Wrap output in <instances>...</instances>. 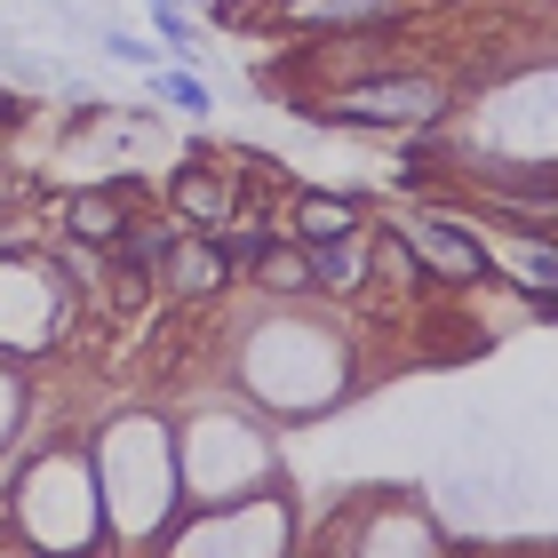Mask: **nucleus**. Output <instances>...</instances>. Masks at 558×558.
Here are the masks:
<instances>
[{"label": "nucleus", "mask_w": 558, "mask_h": 558, "mask_svg": "<svg viewBox=\"0 0 558 558\" xmlns=\"http://www.w3.org/2000/svg\"><path fill=\"white\" fill-rule=\"evenodd\" d=\"M454 105V88L439 72H399V64H375L343 88H319V96H295V112L327 120V129H430Z\"/></svg>", "instance_id": "f257e3e1"}, {"label": "nucleus", "mask_w": 558, "mask_h": 558, "mask_svg": "<svg viewBox=\"0 0 558 558\" xmlns=\"http://www.w3.org/2000/svg\"><path fill=\"white\" fill-rule=\"evenodd\" d=\"M399 240H408V256H415L430 279H447V288H478V279H495V256L463 232V223L415 216V223H399Z\"/></svg>", "instance_id": "f03ea898"}, {"label": "nucleus", "mask_w": 558, "mask_h": 558, "mask_svg": "<svg viewBox=\"0 0 558 558\" xmlns=\"http://www.w3.org/2000/svg\"><path fill=\"white\" fill-rule=\"evenodd\" d=\"M423 9V0H279V24L303 40H319V33H391V24H408Z\"/></svg>", "instance_id": "7ed1b4c3"}, {"label": "nucleus", "mask_w": 558, "mask_h": 558, "mask_svg": "<svg viewBox=\"0 0 558 558\" xmlns=\"http://www.w3.org/2000/svg\"><path fill=\"white\" fill-rule=\"evenodd\" d=\"M168 208L184 216V223H199V232H223L247 199H240V184H232V168L216 160V151H192L184 168L168 175Z\"/></svg>", "instance_id": "20e7f679"}, {"label": "nucleus", "mask_w": 558, "mask_h": 558, "mask_svg": "<svg viewBox=\"0 0 558 558\" xmlns=\"http://www.w3.org/2000/svg\"><path fill=\"white\" fill-rule=\"evenodd\" d=\"M312 279L327 295H360L367 279H375V240H367V223L360 232H336V240H312Z\"/></svg>", "instance_id": "39448f33"}, {"label": "nucleus", "mask_w": 558, "mask_h": 558, "mask_svg": "<svg viewBox=\"0 0 558 558\" xmlns=\"http://www.w3.org/2000/svg\"><path fill=\"white\" fill-rule=\"evenodd\" d=\"M168 295H184V303H199V295H216L223 288V279H232V271H223V256H216V240H175L168 247Z\"/></svg>", "instance_id": "423d86ee"}, {"label": "nucleus", "mask_w": 558, "mask_h": 558, "mask_svg": "<svg viewBox=\"0 0 558 558\" xmlns=\"http://www.w3.org/2000/svg\"><path fill=\"white\" fill-rule=\"evenodd\" d=\"M288 208H295V240L303 247L336 240V232H360V223H367V208H360V199H343V192H295Z\"/></svg>", "instance_id": "0eeeda50"}, {"label": "nucleus", "mask_w": 558, "mask_h": 558, "mask_svg": "<svg viewBox=\"0 0 558 558\" xmlns=\"http://www.w3.org/2000/svg\"><path fill=\"white\" fill-rule=\"evenodd\" d=\"M247 279H264L271 295H312V288H319V279H312V247H303V240H279V232H271V247L256 256V271H247Z\"/></svg>", "instance_id": "6e6552de"}, {"label": "nucleus", "mask_w": 558, "mask_h": 558, "mask_svg": "<svg viewBox=\"0 0 558 558\" xmlns=\"http://www.w3.org/2000/svg\"><path fill=\"white\" fill-rule=\"evenodd\" d=\"M175 240H184L175 223H136V216H129V232L112 240V256L129 264V271H168V247H175Z\"/></svg>", "instance_id": "1a4fd4ad"}, {"label": "nucleus", "mask_w": 558, "mask_h": 558, "mask_svg": "<svg viewBox=\"0 0 558 558\" xmlns=\"http://www.w3.org/2000/svg\"><path fill=\"white\" fill-rule=\"evenodd\" d=\"M120 199H136V192H120ZM120 199H105V192H88V199H72V240H120V232H129V208H120Z\"/></svg>", "instance_id": "9d476101"}, {"label": "nucleus", "mask_w": 558, "mask_h": 558, "mask_svg": "<svg viewBox=\"0 0 558 558\" xmlns=\"http://www.w3.org/2000/svg\"><path fill=\"white\" fill-rule=\"evenodd\" d=\"M208 240H216V256H223V271H232V279H247V271H256V256L271 247L264 223H223V232H208Z\"/></svg>", "instance_id": "9b49d317"}, {"label": "nucleus", "mask_w": 558, "mask_h": 558, "mask_svg": "<svg viewBox=\"0 0 558 558\" xmlns=\"http://www.w3.org/2000/svg\"><path fill=\"white\" fill-rule=\"evenodd\" d=\"M151 88H160V96H168V105H175V112H192V120H199V112H208V105H216V96H208V88H199V72H184V64H175V72H160V81H151Z\"/></svg>", "instance_id": "f8f14e48"}, {"label": "nucleus", "mask_w": 558, "mask_h": 558, "mask_svg": "<svg viewBox=\"0 0 558 558\" xmlns=\"http://www.w3.org/2000/svg\"><path fill=\"white\" fill-rule=\"evenodd\" d=\"M151 33H160V48H199V33H192V16H184V0H151Z\"/></svg>", "instance_id": "ddd939ff"}, {"label": "nucleus", "mask_w": 558, "mask_h": 558, "mask_svg": "<svg viewBox=\"0 0 558 558\" xmlns=\"http://www.w3.org/2000/svg\"><path fill=\"white\" fill-rule=\"evenodd\" d=\"M519 279H526V288H558V247H526V256H519Z\"/></svg>", "instance_id": "4468645a"}, {"label": "nucleus", "mask_w": 558, "mask_h": 558, "mask_svg": "<svg viewBox=\"0 0 558 558\" xmlns=\"http://www.w3.org/2000/svg\"><path fill=\"white\" fill-rule=\"evenodd\" d=\"M535 319H550V327H558V288H535Z\"/></svg>", "instance_id": "2eb2a0df"}, {"label": "nucleus", "mask_w": 558, "mask_h": 558, "mask_svg": "<svg viewBox=\"0 0 558 558\" xmlns=\"http://www.w3.org/2000/svg\"><path fill=\"white\" fill-rule=\"evenodd\" d=\"M192 9H247V0H192Z\"/></svg>", "instance_id": "dca6fc26"}, {"label": "nucleus", "mask_w": 558, "mask_h": 558, "mask_svg": "<svg viewBox=\"0 0 558 558\" xmlns=\"http://www.w3.org/2000/svg\"><path fill=\"white\" fill-rule=\"evenodd\" d=\"M9 199H16V184H9V175H0V208H9Z\"/></svg>", "instance_id": "f3484780"}]
</instances>
